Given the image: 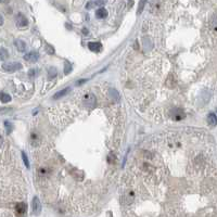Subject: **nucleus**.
<instances>
[{
    "mask_svg": "<svg viewBox=\"0 0 217 217\" xmlns=\"http://www.w3.org/2000/svg\"><path fill=\"white\" fill-rule=\"evenodd\" d=\"M38 58H39L38 52L32 51V52H29V53L26 54L25 57H24V59H25L26 61H28V62L34 63V62H36L37 60H38Z\"/></svg>",
    "mask_w": 217,
    "mask_h": 217,
    "instance_id": "obj_4",
    "label": "nucleus"
},
{
    "mask_svg": "<svg viewBox=\"0 0 217 217\" xmlns=\"http://www.w3.org/2000/svg\"><path fill=\"white\" fill-rule=\"evenodd\" d=\"M207 122H209L211 125H216L217 119H216V115H215V113L209 114V116H207Z\"/></svg>",
    "mask_w": 217,
    "mask_h": 217,
    "instance_id": "obj_12",
    "label": "nucleus"
},
{
    "mask_svg": "<svg viewBox=\"0 0 217 217\" xmlns=\"http://www.w3.org/2000/svg\"><path fill=\"white\" fill-rule=\"evenodd\" d=\"M0 2H1V3H8L9 0H0Z\"/></svg>",
    "mask_w": 217,
    "mask_h": 217,
    "instance_id": "obj_20",
    "label": "nucleus"
},
{
    "mask_svg": "<svg viewBox=\"0 0 217 217\" xmlns=\"http://www.w3.org/2000/svg\"><path fill=\"white\" fill-rule=\"evenodd\" d=\"M2 24H3V18H2V15L0 14V26L2 25Z\"/></svg>",
    "mask_w": 217,
    "mask_h": 217,
    "instance_id": "obj_19",
    "label": "nucleus"
},
{
    "mask_svg": "<svg viewBox=\"0 0 217 217\" xmlns=\"http://www.w3.org/2000/svg\"><path fill=\"white\" fill-rule=\"evenodd\" d=\"M68 89L70 88H65V89H63V90H61V91H59V92H57L55 95L53 96V98L54 99H59V98H62V97H64L65 95H66L67 92H68Z\"/></svg>",
    "mask_w": 217,
    "mask_h": 217,
    "instance_id": "obj_11",
    "label": "nucleus"
},
{
    "mask_svg": "<svg viewBox=\"0 0 217 217\" xmlns=\"http://www.w3.org/2000/svg\"><path fill=\"white\" fill-rule=\"evenodd\" d=\"M145 2H147V0H140L139 2V7H138V14H140V13L143 11V9H145Z\"/></svg>",
    "mask_w": 217,
    "mask_h": 217,
    "instance_id": "obj_14",
    "label": "nucleus"
},
{
    "mask_svg": "<svg viewBox=\"0 0 217 217\" xmlns=\"http://www.w3.org/2000/svg\"><path fill=\"white\" fill-rule=\"evenodd\" d=\"M2 68L8 73H13L16 72V71L21 70L22 68V64L18 62H12V63H3L2 64Z\"/></svg>",
    "mask_w": 217,
    "mask_h": 217,
    "instance_id": "obj_1",
    "label": "nucleus"
},
{
    "mask_svg": "<svg viewBox=\"0 0 217 217\" xmlns=\"http://www.w3.org/2000/svg\"><path fill=\"white\" fill-rule=\"evenodd\" d=\"M15 211L16 213H18V215H24L26 213V211H27V206H26L25 203H23V202H21V203H18V204H16L15 206Z\"/></svg>",
    "mask_w": 217,
    "mask_h": 217,
    "instance_id": "obj_5",
    "label": "nucleus"
},
{
    "mask_svg": "<svg viewBox=\"0 0 217 217\" xmlns=\"http://www.w3.org/2000/svg\"><path fill=\"white\" fill-rule=\"evenodd\" d=\"M0 101L2 103H8L11 101V96L5 92H0Z\"/></svg>",
    "mask_w": 217,
    "mask_h": 217,
    "instance_id": "obj_10",
    "label": "nucleus"
},
{
    "mask_svg": "<svg viewBox=\"0 0 217 217\" xmlns=\"http://www.w3.org/2000/svg\"><path fill=\"white\" fill-rule=\"evenodd\" d=\"M14 45H15L16 49H18L20 52H24L26 50V44H25V42L22 40V39H16L15 42H14Z\"/></svg>",
    "mask_w": 217,
    "mask_h": 217,
    "instance_id": "obj_7",
    "label": "nucleus"
},
{
    "mask_svg": "<svg viewBox=\"0 0 217 217\" xmlns=\"http://www.w3.org/2000/svg\"><path fill=\"white\" fill-rule=\"evenodd\" d=\"M28 24L27 22V18L22 14V13H18V15H16V26L20 27V28H23V27H26Z\"/></svg>",
    "mask_w": 217,
    "mask_h": 217,
    "instance_id": "obj_2",
    "label": "nucleus"
},
{
    "mask_svg": "<svg viewBox=\"0 0 217 217\" xmlns=\"http://www.w3.org/2000/svg\"><path fill=\"white\" fill-rule=\"evenodd\" d=\"M2 141H3L2 137H1V136H0V147H1V145H2Z\"/></svg>",
    "mask_w": 217,
    "mask_h": 217,
    "instance_id": "obj_21",
    "label": "nucleus"
},
{
    "mask_svg": "<svg viewBox=\"0 0 217 217\" xmlns=\"http://www.w3.org/2000/svg\"><path fill=\"white\" fill-rule=\"evenodd\" d=\"M96 16H97L98 18H106V16H108V11H106L104 8L98 9V10H97V12H96Z\"/></svg>",
    "mask_w": 217,
    "mask_h": 217,
    "instance_id": "obj_9",
    "label": "nucleus"
},
{
    "mask_svg": "<svg viewBox=\"0 0 217 217\" xmlns=\"http://www.w3.org/2000/svg\"><path fill=\"white\" fill-rule=\"evenodd\" d=\"M55 75H57V70H55L54 67H50V70H49V79H51V78L54 77Z\"/></svg>",
    "mask_w": 217,
    "mask_h": 217,
    "instance_id": "obj_15",
    "label": "nucleus"
},
{
    "mask_svg": "<svg viewBox=\"0 0 217 217\" xmlns=\"http://www.w3.org/2000/svg\"><path fill=\"white\" fill-rule=\"evenodd\" d=\"M22 158H23L24 164H25L26 167H29V161H28V159H27V156H26V154L24 152H22Z\"/></svg>",
    "mask_w": 217,
    "mask_h": 217,
    "instance_id": "obj_17",
    "label": "nucleus"
},
{
    "mask_svg": "<svg viewBox=\"0 0 217 217\" xmlns=\"http://www.w3.org/2000/svg\"><path fill=\"white\" fill-rule=\"evenodd\" d=\"M5 128H7V132H11V130H12V125H11V123H9V122H5Z\"/></svg>",
    "mask_w": 217,
    "mask_h": 217,
    "instance_id": "obj_18",
    "label": "nucleus"
},
{
    "mask_svg": "<svg viewBox=\"0 0 217 217\" xmlns=\"http://www.w3.org/2000/svg\"><path fill=\"white\" fill-rule=\"evenodd\" d=\"M88 48L92 52H99L102 49V46H101L100 42H89L88 44Z\"/></svg>",
    "mask_w": 217,
    "mask_h": 217,
    "instance_id": "obj_8",
    "label": "nucleus"
},
{
    "mask_svg": "<svg viewBox=\"0 0 217 217\" xmlns=\"http://www.w3.org/2000/svg\"><path fill=\"white\" fill-rule=\"evenodd\" d=\"M134 5V1H132V0H130V1H129V7H130V5Z\"/></svg>",
    "mask_w": 217,
    "mask_h": 217,
    "instance_id": "obj_22",
    "label": "nucleus"
},
{
    "mask_svg": "<svg viewBox=\"0 0 217 217\" xmlns=\"http://www.w3.org/2000/svg\"><path fill=\"white\" fill-rule=\"evenodd\" d=\"M105 0H96V1H90L86 5V9H92L95 7H100V5H104Z\"/></svg>",
    "mask_w": 217,
    "mask_h": 217,
    "instance_id": "obj_6",
    "label": "nucleus"
},
{
    "mask_svg": "<svg viewBox=\"0 0 217 217\" xmlns=\"http://www.w3.org/2000/svg\"><path fill=\"white\" fill-rule=\"evenodd\" d=\"M110 96H111L112 98H114V97H115V99H119V92H117L115 89H111V90H110Z\"/></svg>",
    "mask_w": 217,
    "mask_h": 217,
    "instance_id": "obj_16",
    "label": "nucleus"
},
{
    "mask_svg": "<svg viewBox=\"0 0 217 217\" xmlns=\"http://www.w3.org/2000/svg\"><path fill=\"white\" fill-rule=\"evenodd\" d=\"M8 57H9V53H8V51H7V49L1 48V49H0V59L5 61V60L8 59Z\"/></svg>",
    "mask_w": 217,
    "mask_h": 217,
    "instance_id": "obj_13",
    "label": "nucleus"
},
{
    "mask_svg": "<svg viewBox=\"0 0 217 217\" xmlns=\"http://www.w3.org/2000/svg\"><path fill=\"white\" fill-rule=\"evenodd\" d=\"M40 212H42V204H40L38 198L35 196L33 199V213L34 215H39Z\"/></svg>",
    "mask_w": 217,
    "mask_h": 217,
    "instance_id": "obj_3",
    "label": "nucleus"
}]
</instances>
